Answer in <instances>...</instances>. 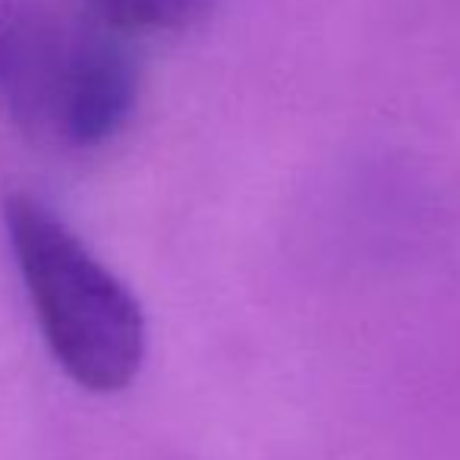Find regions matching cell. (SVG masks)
Here are the masks:
<instances>
[{
	"mask_svg": "<svg viewBox=\"0 0 460 460\" xmlns=\"http://www.w3.org/2000/svg\"><path fill=\"white\" fill-rule=\"evenodd\" d=\"M215 0H79L102 22L123 35L180 32L211 10Z\"/></svg>",
	"mask_w": 460,
	"mask_h": 460,
	"instance_id": "obj_3",
	"label": "cell"
},
{
	"mask_svg": "<svg viewBox=\"0 0 460 460\" xmlns=\"http://www.w3.org/2000/svg\"><path fill=\"white\" fill-rule=\"evenodd\" d=\"M127 39L79 4L0 0V104L39 142L102 146L120 133L139 95Z\"/></svg>",
	"mask_w": 460,
	"mask_h": 460,
	"instance_id": "obj_1",
	"label": "cell"
},
{
	"mask_svg": "<svg viewBox=\"0 0 460 460\" xmlns=\"http://www.w3.org/2000/svg\"><path fill=\"white\" fill-rule=\"evenodd\" d=\"M4 224L35 319L60 369L95 394L123 391L146 359L139 300L29 192H10Z\"/></svg>",
	"mask_w": 460,
	"mask_h": 460,
	"instance_id": "obj_2",
	"label": "cell"
}]
</instances>
